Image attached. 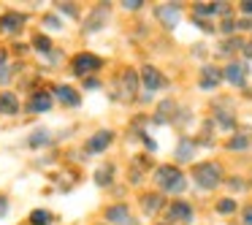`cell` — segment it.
Listing matches in <instances>:
<instances>
[{"label":"cell","instance_id":"603a6c76","mask_svg":"<svg viewBox=\"0 0 252 225\" xmlns=\"http://www.w3.org/2000/svg\"><path fill=\"white\" fill-rule=\"evenodd\" d=\"M33 44H35V49H38V52H49L52 49V41L46 38V35H41V33L33 38Z\"/></svg>","mask_w":252,"mask_h":225},{"label":"cell","instance_id":"e575fe53","mask_svg":"<svg viewBox=\"0 0 252 225\" xmlns=\"http://www.w3.org/2000/svg\"><path fill=\"white\" fill-rule=\"evenodd\" d=\"M244 55H247V57H252V41H250V44L244 46Z\"/></svg>","mask_w":252,"mask_h":225},{"label":"cell","instance_id":"1f68e13d","mask_svg":"<svg viewBox=\"0 0 252 225\" xmlns=\"http://www.w3.org/2000/svg\"><path fill=\"white\" fill-rule=\"evenodd\" d=\"M8 212V201H6V198H3V195H0V217H3V214H6Z\"/></svg>","mask_w":252,"mask_h":225},{"label":"cell","instance_id":"5bb4252c","mask_svg":"<svg viewBox=\"0 0 252 225\" xmlns=\"http://www.w3.org/2000/svg\"><path fill=\"white\" fill-rule=\"evenodd\" d=\"M222 73H225V79H228L230 84H236V87H241V84H244V79H247V68L239 65V63H230Z\"/></svg>","mask_w":252,"mask_h":225},{"label":"cell","instance_id":"e0dca14e","mask_svg":"<svg viewBox=\"0 0 252 225\" xmlns=\"http://www.w3.org/2000/svg\"><path fill=\"white\" fill-rule=\"evenodd\" d=\"M141 201H144L141 206H144V212H147V214H155V212L163 209V198H160V195H144Z\"/></svg>","mask_w":252,"mask_h":225},{"label":"cell","instance_id":"7c38bea8","mask_svg":"<svg viewBox=\"0 0 252 225\" xmlns=\"http://www.w3.org/2000/svg\"><path fill=\"white\" fill-rule=\"evenodd\" d=\"M106 19H109V6H106V3H100V6L93 11V17L87 19V30H90V33L100 30V28H103V22H106Z\"/></svg>","mask_w":252,"mask_h":225},{"label":"cell","instance_id":"ac0fdd59","mask_svg":"<svg viewBox=\"0 0 252 225\" xmlns=\"http://www.w3.org/2000/svg\"><path fill=\"white\" fill-rule=\"evenodd\" d=\"M30 225H52V212H46V209L30 212Z\"/></svg>","mask_w":252,"mask_h":225},{"label":"cell","instance_id":"484cf974","mask_svg":"<svg viewBox=\"0 0 252 225\" xmlns=\"http://www.w3.org/2000/svg\"><path fill=\"white\" fill-rule=\"evenodd\" d=\"M171 109H174V103H171V100H165V103L160 106V111H158V117H155V120H158V122H165V120H168V111H171Z\"/></svg>","mask_w":252,"mask_h":225},{"label":"cell","instance_id":"ba28073f","mask_svg":"<svg viewBox=\"0 0 252 225\" xmlns=\"http://www.w3.org/2000/svg\"><path fill=\"white\" fill-rule=\"evenodd\" d=\"M158 19L171 30L176 22H179V6H176V3H165V6H160L158 8Z\"/></svg>","mask_w":252,"mask_h":225},{"label":"cell","instance_id":"52a82bcc","mask_svg":"<svg viewBox=\"0 0 252 225\" xmlns=\"http://www.w3.org/2000/svg\"><path fill=\"white\" fill-rule=\"evenodd\" d=\"M141 82H144V87L147 90H160L165 84V79H163V73L158 71V68H152V65H144L141 68Z\"/></svg>","mask_w":252,"mask_h":225},{"label":"cell","instance_id":"ffe728a7","mask_svg":"<svg viewBox=\"0 0 252 225\" xmlns=\"http://www.w3.org/2000/svg\"><path fill=\"white\" fill-rule=\"evenodd\" d=\"M41 144H49V130H44V128H38L30 136V147H41Z\"/></svg>","mask_w":252,"mask_h":225},{"label":"cell","instance_id":"9a60e30c","mask_svg":"<svg viewBox=\"0 0 252 225\" xmlns=\"http://www.w3.org/2000/svg\"><path fill=\"white\" fill-rule=\"evenodd\" d=\"M55 95H57V100H63L65 106H79V93L73 87H65V84H57L55 87Z\"/></svg>","mask_w":252,"mask_h":225},{"label":"cell","instance_id":"6da1fadb","mask_svg":"<svg viewBox=\"0 0 252 225\" xmlns=\"http://www.w3.org/2000/svg\"><path fill=\"white\" fill-rule=\"evenodd\" d=\"M192 179H195V185L203 187V190H214V187L222 182V168H220L217 163H198L195 168H192Z\"/></svg>","mask_w":252,"mask_h":225},{"label":"cell","instance_id":"30bf717a","mask_svg":"<svg viewBox=\"0 0 252 225\" xmlns=\"http://www.w3.org/2000/svg\"><path fill=\"white\" fill-rule=\"evenodd\" d=\"M222 79H225V73L220 71V68L206 65V68L201 71V87H203V90H214L220 82H222Z\"/></svg>","mask_w":252,"mask_h":225},{"label":"cell","instance_id":"7402d4cb","mask_svg":"<svg viewBox=\"0 0 252 225\" xmlns=\"http://www.w3.org/2000/svg\"><path fill=\"white\" fill-rule=\"evenodd\" d=\"M111 174H114V168H111V165H103V168H98V174H95V182H98V185H109Z\"/></svg>","mask_w":252,"mask_h":225},{"label":"cell","instance_id":"8fae6325","mask_svg":"<svg viewBox=\"0 0 252 225\" xmlns=\"http://www.w3.org/2000/svg\"><path fill=\"white\" fill-rule=\"evenodd\" d=\"M111 138H114V133H111V130H98L87 141V149H90V152H103V149L111 144Z\"/></svg>","mask_w":252,"mask_h":225},{"label":"cell","instance_id":"2e32d148","mask_svg":"<svg viewBox=\"0 0 252 225\" xmlns=\"http://www.w3.org/2000/svg\"><path fill=\"white\" fill-rule=\"evenodd\" d=\"M19 100L14 93H0V114H17Z\"/></svg>","mask_w":252,"mask_h":225},{"label":"cell","instance_id":"4fadbf2b","mask_svg":"<svg viewBox=\"0 0 252 225\" xmlns=\"http://www.w3.org/2000/svg\"><path fill=\"white\" fill-rule=\"evenodd\" d=\"M168 214H171L174 223H176V220H179V223H190V220H192V209L187 206L185 201H174V203H171V209H168Z\"/></svg>","mask_w":252,"mask_h":225},{"label":"cell","instance_id":"4316f807","mask_svg":"<svg viewBox=\"0 0 252 225\" xmlns=\"http://www.w3.org/2000/svg\"><path fill=\"white\" fill-rule=\"evenodd\" d=\"M122 6H125L127 11H138V8L144 6V0H125V3H122Z\"/></svg>","mask_w":252,"mask_h":225},{"label":"cell","instance_id":"4dcf8cb0","mask_svg":"<svg viewBox=\"0 0 252 225\" xmlns=\"http://www.w3.org/2000/svg\"><path fill=\"white\" fill-rule=\"evenodd\" d=\"M233 30H236V25L230 22V19H225V22H222V33H233Z\"/></svg>","mask_w":252,"mask_h":225},{"label":"cell","instance_id":"cb8c5ba5","mask_svg":"<svg viewBox=\"0 0 252 225\" xmlns=\"http://www.w3.org/2000/svg\"><path fill=\"white\" fill-rule=\"evenodd\" d=\"M233 209H236V201H233V198H222V201L217 203V212H220V214H230Z\"/></svg>","mask_w":252,"mask_h":225},{"label":"cell","instance_id":"3957f363","mask_svg":"<svg viewBox=\"0 0 252 225\" xmlns=\"http://www.w3.org/2000/svg\"><path fill=\"white\" fill-rule=\"evenodd\" d=\"M100 65H103V60H100V57H95V55H90V52H82V55H76L71 60L73 73H76V76H84V79H87V73L100 71Z\"/></svg>","mask_w":252,"mask_h":225},{"label":"cell","instance_id":"44dd1931","mask_svg":"<svg viewBox=\"0 0 252 225\" xmlns=\"http://www.w3.org/2000/svg\"><path fill=\"white\" fill-rule=\"evenodd\" d=\"M220 11V3H198L195 14L198 17H209V14H217Z\"/></svg>","mask_w":252,"mask_h":225},{"label":"cell","instance_id":"d6986e66","mask_svg":"<svg viewBox=\"0 0 252 225\" xmlns=\"http://www.w3.org/2000/svg\"><path fill=\"white\" fill-rule=\"evenodd\" d=\"M192 149H195V144L187 141V138H182L179 149H176V158H179V160H190L192 158Z\"/></svg>","mask_w":252,"mask_h":225},{"label":"cell","instance_id":"8992f818","mask_svg":"<svg viewBox=\"0 0 252 225\" xmlns=\"http://www.w3.org/2000/svg\"><path fill=\"white\" fill-rule=\"evenodd\" d=\"M22 25H25V14L8 11V14H3V17H0V33L11 35V33H17V30L22 28Z\"/></svg>","mask_w":252,"mask_h":225},{"label":"cell","instance_id":"9c48e42d","mask_svg":"<svg viewBox=\"0 0 252 225\" xmlns=\"http://www.w3.org/2000/svg\"><path fill=\"white\" fill-rule=\"evenodd\" d=\"M49 109H52V93H46V90L33 93V98H30V111L44 114V111H49Z\"/></svg>","mask_w":252,"mask_h":225},{"label":"cell","instance_id":"d4e9b609","mask_svg":"<svg viewBox=\"0 0 252 225\" xmlns=\"http://www.w3.org/2000/svg\"><path fill=\"white\" fill-rule=\"evenodd\" d=\"M247 147H250V138L247 136H236L228 141V149H247Z\"/></svg>","mask_w":252,"mask_h":225},{"label":"cell","instance_id":"f546056e","mask_svg":"<svg viewBox=\"0 0 252 225\" xmlns=\"http://www.w3.org/2000/svg\"><path fill=\"white\" fill-rule=\"evenodd\" d=\"M98 87H100L98 79H84V90H98Z\"/></svg>","mask_w":252,"mask_h":225},{"label":"cell","instance_id":"d6a6232c","mask_svg":"<svg viewBox=\"0 0 252 225\" xmlns=\"http://www.w3.org/2000/svg\"><path fill=\"white\" fill-rule=\"evenodd\" d=\"M244 223H247V225H252V206H247V209H244Z\"/></svg>","mask_w":252,"mask_h":225},{"label":"cell","instance_id":"83f0119b","mask_svg":"<svg viewBox=\"0 0 252 225\" xmlns=\"http://www.w3.org/2000/svg\"><path fill=\"white\" fill-rule=\"evenodd\" d=\"M44 25H49L52 30H60V19L57 17H44Z\"/></svg>","mask_w":252,"mask_h":225},{"label":"cell","instance_id":"f1b7e54d","mask_svg":"<svg viewBox=\"0 0 252 225\" xmlns=\"http://www.w3.org/2000/svg\"><path fill=\"white\" fill-rule=\"evenodd\" d=\"M60 11H68V14H71V17H76V8H73V3H60Z\"/></svg>","mask_w":252,"mask_h":225},{"label":"cell","instance_id":"277c9868","mask_svg":"<svg viewBox=\"0 0 252 225\" xmlns=\"http://www.w3.org/2000/svg\"><path fill=\"white\" fill-rule=\"evenodd\" d=\"M106 220L114 223V225H136L130 217V209H127L125 203H114V206L106 209Z\"/></svg>","mask_w":252,"mask_h":225},{"label":"cell","instance_id":"7a4b0ae2","mask_svg":"<svg viewBox=\"0 0 252 225\" xmlns=\"http://www.w3.org/2000/svg\"><path fill=\"white\" fill-rule=\"evenodd\" d=\"M155 179H158V185L168 193L185 190V176H182V171L176 168V165H160V168L155 171Z\"/></svg>","mask_w":252,"mask_h":225},{"label":"cell","instance_id":"836d02e7","mask_svg":"<svg viewBox=\"0 0 252 225\" xmlns=\"http://www.w3.org/2000/svg\"><path fill=\"white\" fill-rule=\"evenodd\" d=\"M241 11H244V14H252V0H244V3H241Z\"/></svg>","mask_w":252,"mask_h":225},{"label":"cell","instance_id":"5b68a950","mask_svg":"<svg viewBox=\"0 0 252 225\" xmlns=\"http://www.w3.org/2000/svg\"><path fill=\"white\" fill-rule=\"evenodd\" d=\"M120 90H122V98H133L138 90V73L133 68H125L120 76Z\"/></svg>","mask_w":252,"mask_h":225}]
</instances>
